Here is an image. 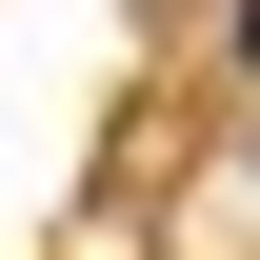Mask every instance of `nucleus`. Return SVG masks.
Here are the masks:
<instances>
[{
    "label": "nucleus",
    "mask_w": 260,
    "mask_h": 260,
    "mask_svg": "<svg viewBox=\"0 0 260 260\" xmlns=\"http://www.w3.org/2000/svg\"><path fill=\"white\" fill-rule=\"evenodd\" d=\"M240 80H260V0H240Z\"/></svg>",
    "instance_id": "obj_1"
}]
</instances>
